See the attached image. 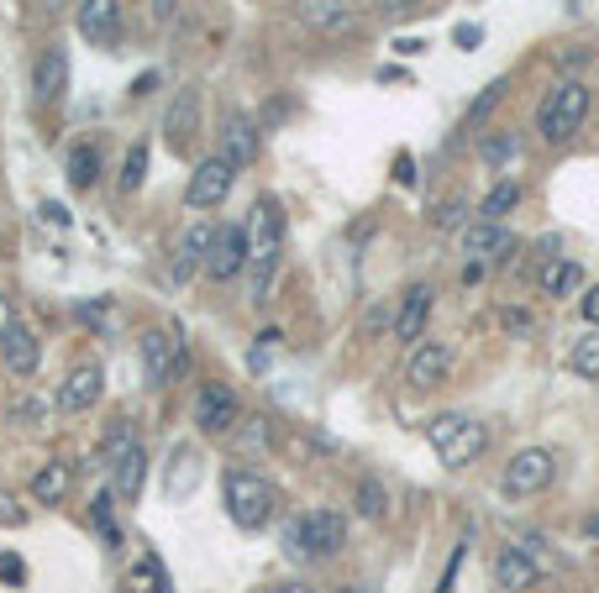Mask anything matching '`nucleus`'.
Masks as SVG:
<instances>
[{"mask_svg": "<svg viewBox=\"0 0 599 593\" xmlns=\"http://www.w3.org/2000/svg\"><path fill=\"white\" fill-rule=\"evenodd\" d=\"M279 247H285V211L279 200H258L247 215V305H264L274 273H279Z\"/></svg>", "mask_w": 599, "mask_h": 593, "instance_id": "f257e3e1", "label": "nucleus"}, {"mask_svg": "<svg viewBox=\"0 0 599 593\" xmlns=\"http://www.w3.org/2000/svg\"><path fill=\"white\" fill-rule=\"evenodd\" d=\"M589 111H595V90L568 74V79H557L547 90V100L536 105V137L547 147L574 143L578 132H584V121H589Z\"/></svg>", "mask_w": 599, "mask_h": 593, "instance_id": "f03ea898", "label": "nucleus"}, {"mask_svg": "<svg viewBox=\"0 0 599 593\" xmlns=\"http://www.w3.org/2000/svg\"><path fill=\"white\" fill-rule=\"evenodd\" d=\"M426 441H432L442 468H468L489 447V426L474 421V415H436L432 426H426Z\"/></svg>", "mask_w": 599, "mask_h": 593, "instance_id": "7ed1b4c3", "label": "nucleus"}, {"mask_svg": "<svg viewBox=\"0 0 599 593\" xmlns=\"http://www.w3.org/2000/svg\"><path fill=\"white\" fill-rule=\"evenodd\" d=\"M347 541V521L336 515V510H306V515H295L285 525V546L289 557H300V562H315V557H336Z\"/></svg>", "mask_w": 599, "mask_h": 593, "instance_id": "20e7f679", "label": "nucleus"}, {"mask_svg": "<svg viewBox=\"0 0 599 593\" xmlns=\"http://www.w3.org/2000/svg\"><path fill=\"white\" fill-rule=\"evenodd\" d=\"M221 499H226V515L242 525V530H264L274 521V489L268 478H258L253 468H232L221 478Z\"/></svg>", "mask_w": 599, "mask_h": 593, "instance_id": "39448f33", "label": "nucleus"}, {"mask_svg": "<svg viewBox=\"0 0 599 593\" xmlns=\"http://www.w3.org/2000/svg\"><path fill=\"white\" fill-rule=\"evenodd\" d=\"M552 478H557V457H552L547 447H521L500 468V494L504 499H536L552 489Z\"/></svg>", "mask_w": 599, "mask_h": 593, "instance_id": "423d86ee", "label": "nucleus"}, {"mask_svg": "<svg viewBox=\"0 0 599 593\" xmlns=\"http://www.w3.org/2000/svg\"><path fill=\"white\" fill-rule=\"evenodd\" d=\"M137 362H143V379L158 389V383H168L174 373L190 368V347H185L174 332H147L143 347H137Z\"/></svg>", "mask_w": 599, "mask_h": 593, "instance_id": "0eeeda50", "label": "nucleus"}, {"mask_svg": "<svg viewBox=\"0 0 599 593\" xmlns=\"http://www.w3.org/2000/svg\"><path fill=\"white\" fill-rule=\"evenodd\" d=\"M232 184H237V168L226 164V158H200L190 174V184H185V205L190 211H217L221 200L232 194Z\"/></svg>", "mask_w": 599, "mask_h": 593, "instance_id": "6e6552de", "label": "nucleus"}, {"mask_svg": "<svg viewBox=\"0 0 599 593\" xmlns=\"http://www.w3.org/2000/svg\"><path fill=\"white\" fill-rule=\"evenodd\" d=\"M242 415V400L232 383H200V394H195V426L206 430V436H226V430L237 426Z\"/></svg>", "mask_w": 599, "mask_h": 593, "instance_id": "1a4fd4ad", "label": "nucleus"}, {"mask_svg": "<svg viewBox=\"0 0 599 593\" xmlns=\"http://www.w3.org/2000/svg\"><path fill=\"white\" fill-rule=\"evenodd\" d=\"M200 273H206L211 284H232V279H242V273H247V226H221Z\"/></svg>", "mask_w": 599, "mask_h": 593, "instance_id": "9d476101", "label": "nucleus"}, {"mask_svg": "<svg viewBox=\"0 0 599 593\" xmlns=\"http://www.w3.org/2000/svg\"><path fill=\"white\" fill-rule=\"evenodd\" d=\"M515 247H521V242H515V232H510L504 221H474V226L463 232V258L474 262V268L504 262Z\"/></svg>", "mask_w": 599, "mask_h": 593, "instance_id": "9b49d317", "label": "nucleus"}, {"mask_svg": "<svg viewBox=\"0 0 599 593\" xmlns=\"http://www.w3.org/2000/svg\"><path fill=\"white\" fill-rule=\"evenodd\" d=\"M74 26L85 43L117 48L121 43V0H74Z\"/></svg>", "mask_w": 599, "mask_h": 593, "instance_id": "f8f14e48", "label": "nucleus"}, {"mask_svg": "<svg viewBox=\"0 0 599 593\" xmlns=\"http://www.w3.org/2000/svg\"><path fill=\"white\" fill-rule=\"evenodd\" d=\"M447 373H453V347L421 336V342L410 347V357H406V383L410 389H436Z\"/></svg>", "mask_w": 599, "mask_h": 593, "instance_id": "ddd939ff", "label": "nucleus"}, {"mask_svg": "<svg viewBox=\"0 0 599 593\" xmlns=\"http://www.w3.org/2000/svg\"><path fill=\"white\" fill-rule=\"evenodd\" d=\"M432 284H410L406 294H400V305H395V321H389V332H395V342H421L426 336V321H432Z\"/></svg>", "mask_w": 599, "mask_h": 593, "instance_id": "4468645a", "label": "nucleus"}, {"mask_svg": "<svg viewBox=\"0 0 599 593\" xmlns=\"http://www.w3.org/2000/svg\"><path fill=\"white\" fill-rule=\"evenodd\" d=\"M100 389H106V368L100 362H79L69 379L58 383V415H79V410H90L100 400Z\"/></svg>", "mask_w": 599, "mask_h": 593, "instance_id": "2eb2a0df", "label": "nucleus"}, {"mask_svg": "<svg viewBox=\"0 0 599 593\" xmlns=\"http://www.w3.org/2000/svg\"><path fill=\"white\" fill-rule=\"evenodd\" d=\"M536 578H542V562L531 557L526 546H500V551H495V583H500L504 593L536 589Z\"/></svg>", "mask_w": 599, "mask_h": 593, "instance_id": "dca6fc26", "label": "nucleus"}, {"mask_svg": "<svg viewBox=\"0 0 599 593\" xmlns=\"http://www.w3.org/2000/svg\"><path fill=\"white\" fill-rule=\"evenodd\" d=\"M195 132H200V90L185 85V90L174 96V105H168V116H164V137H168L174 153H185V147L195 143Z\"/></svg>", "mask_w": 599, "mask_h": 593, "instance_id": "f3484780", "label": "nucleus"}, {"mask_svg": "<svg viewBox=\"0 0 599 593\" xmlns=\"http://www.w3.org/2000/svg\"><path fill=\"white\" fill-rule=\"evenodd\" d=\"M0 362H5L16 379H32V373H37V362H43V347H37V336L26 332L22 321H11V326L0 332Z\"/></svg>", "mask_w": 599, "mask_h": 593, "instance_id": "a211bd4d", "label": "nucleus"}, {"mask_svg": "<svg viewBox=\"0 0 599 593\" xmlns=\"http://www.w3.org/2000/svg\"><path fill=\"white\" fill-rule=\"evenodd\" d=\"M111 494L117 499H137L143 494V478H147V451H143V441H132V447H121L111 462Z\"/></svg>", "mask_w": 599, "mask_h": 593, "instance_id": "6ab92c4d", "label": "nucleus"}, {"mask_svg": "<svg viewBox=\"0 0 599 593\" xmlns=\"http://www.w3.org/2000/svg\"><path fill=\"white\" fill-rule=\"evenodd\" d=\"M258 147H264V132L253 126L247 116H226V126H221V158L232 168H247L253 158H258Z\"/></svg>", "mask_w": 599, "mask_h": 593, "instance_id": "aec40b11", "label": "nucleus"}, {"mask_svg": "<svg viewBox=\"0 0 599 593\" xmlns=\"http://www.w3.org/2000/svg\"><path fill=\"white\" fill-rule=\"evenodd\" d=\"M64 85H69V53L48 48L37 58V69H32V100L53 105V100H64Z\"/></svg>", "mask_w": 599, "mask_h": 593, "instance_id": "412c9836", "label": "nucleus"}, {"mask_svg": "<svg viewBox=\"0 0 599 593\" xmlns=\"http://www.w3.org/2000/svg\"><path fill=\"white\" fill-rule=\"evenodd\" d=\"M536 289L547 294V300H574L578 289H584V262L578 258H552L542 273H536Z\"/></svg>", "mask_w": 599, "mask_h": 593, "instance_id": "4be33fe9", "label": "nucleus"}, {"mask_svg": "<svg viewBox=\"0 0 599 593\" xmlns=\"http://www.w3.org/2000/svg\"><path fill=\"white\" fill-rule=\"evenodd\" d=\"M211 242H217V226H211V221H195L190 232L179 237V258H174V273H179V279H190L195 268H206V253H211Z\"/></svg>", "mask_w": 599, "mask_h": 593, "instance_id": "5701e85b", "label": "nucleus"}, {"mask_svg": "<svg viewBox=\"0 0 599 593\" xmlns=\"http://www.w3.org/2000/svg\"><path fill=\"white\" fill-rule=\"evenodd\" d=\"M69 483H74L69 462H43V468L32 473V499H37V504H64V499H69Z\"/></svg>", "mask_w": 599, "mask_h": 593, "instance_id": "b1692460", "label": "nucleus"}, {"mask_svg": "<svg viewBox=\"0 0 599 593\" xmlns=\"http://www.w3.org/2000/svg\"><path fill=\"white\" fill-rule=\"evenodd\" d=\"M300 16L315 26V32H347L353 26V11L342 0H300Z\"/></svg>", "mask_w": 599, "mask_h": 593, "instance_id": "393cba45", "label": "nucleus"}, {"mask_svg": "<svg viewBox=\"0 0 599 593\" xmlns=\"http://www.w3.org/2000/svg\"><path fill=\"white\" fill-rule=\"evenodd\" d=\"M100 174V147L96 143H74L69 147V184L74 190H90Z\"/></svg>", "mask_w": 599, "mask_h": 593, "instance_id": "a878e982", "label": "nucleus"}, {"mask_svg": "<svg viewBox=\"0 0 599 593\" xmlns=\"http://www.w3.org/2000/svg\"><path fill=\"white\" fill-rule=\"evenodd\" d=\"M515 205H521V184H515V179H500V184L479 200V221H504Z\"/></svg>", "mask_w": 599, "mask_h": 593, "instance_id": "bb28decb", "label": "nucleus"}, {"mask_svg": "<svg viewBox=\"0 0 599 593\" xmlns=\"http://www.w3.org/2000/svg\"><path fill=\"white\" fill-rule=\"evenodd\" d=\"M568 368H574L584 383H599V332L578 336L574 347H568Z\"/></svg>", "mask_w": 599, "mask_h": 593, "instance_id": "cd10ccee", "label": "nucleus"}, {"mask_svg": "<svg viewBox=\"0 0 599 593\" xmlns=\"http://www.w3.org/2000/svg\"><path fill=\"white\" fill-rule=\"evenodd\" d=\"M143 179H147V143H132V147H126V158H121L117 190L121 194H137V190H143Z\"/></svg>", "mask_w": 599, "mask_h": 593, "instance_id": "c85d7f7f", "label": "nucleus"}, {"mask_svg": "<svg viewBox=\"0 0 599 593\" xmlns=\"http://www.w3.org/2000/svg\"><path fill=\"white\" fill-rule=\"evenodd\" d=\"M358 515L363 521H384L389 515V494H384L379 478H363L358 483Z\"/></svg>", "mask_w": 599, "mask_h": 593, "instance_id": "c756f323", "label": "nucleus"}, {"mask_svg": "<svg viewBox=\"0 0 599 593\" xmlns=\"http://www.w3.org/2000/svg\"><path fill=\"white\" fill-rule=\"evenodd\" d=\"M504 90H510V79H504V74H500V79H489V85L479 90V100L468 105V116H463V126H479V121L489 116V111H495V105L504 100Z\"/></svg>", "mask_w": 599, "mask_h": 593, "instance_id": "7c9ffc66", "label": "nucleus"}, {"mask_svg": "<svg viewBox=\"0 0 599 593\" xmlns=\"http://www.w3.org/2000/svg\"><path fill=\"white\" fill-rule=\"evenodd\" d=\"M111 499L117 494H96L90 499V525H96L100 536H106V541L111 546H121V530H117V504H111Z\"/></svg>", "mask_w": 599, "mask_h": 593, "instance_id": "2f4dec72", "label": "nucleus"}, {"mask_svg": "<svg viewBox=\"0 0 599 593\" xmlns=\"http://www.w3.org/2000/svg\"><path fill=\"white\" fill-rule=\"evenodd\" d=\"M510 153H515V137H510V132H495V137H484V143H479V158L489 168L510 164Z\"/></svg>", "mask_w": 599, "mask_h": 593, "instance_id": "473e14b6", "label": "nucleus"}, {"mask_svg": "<svg viewBox=\"0 0 599 593\" xmlns=\"http://www.w3.org/2000/svg\"><path fill=\"white\" fill-rule=\"evenodd\" d=\"M436 232H468V226H474V221H468V205H463V200H447V205H436Z\"/></svg>", "mask_w": 599, "mask_h": 593, "instance_id": "72a5a7b5", "label": "nucleus"}, {"mask_svg": "<svg viewBox=\"0 0 599 593\" xmlns=\"http://www.w3.org/2000/svg\"><path fill=\"white\" fill-rule=\"evenodd\" d=\"M137 441V430H132V421H111V430H106V441H100V462H111L121 447H132Z\"/></svg>", "mask_w": 599, "mask_h": 593, "instance_id": "f704fd0d", "label": "nucleus"}, {"mask_svg": "<svg viewBox=\"0 0 599 593\" xmlns=\"http://www.w3.org/2000/svg\"><path fill=\"white\" fill-rule=\"evenodd\" d=\"M137 583H143L147 593H174V589H168V572L158 568V557H153V551H143V562H137Z\"/></svg>", "mask_w": 599, "mask_h": 593, "instance_id": "c9c22d12", "label": "nucleus"}, {"mask_svg": "<svg viewBox=\"0 0 599 593\" xmlns=\"http://www.w3.org/2000/svg\"><path fill=\"white\" fill-rule=\"evenodd\" d=\"M22 521H26L22 499L11 494V489H0V525H22Z\"/></svg>", "mask_w": 599, "mask_h": 593, "instance_id": "e433bc0d", "label": "nucleus"}, {"mask_svg": "<svg viewBox=\"0 0 599 593\" xmlns=\"http://www.w3.org/2000/svg\"><path fill=\"white\" fill-rule=\"evenodd\" d=\"M43 415H48V404H43V400H22V404H16V415H11V421H16V426H37Z\"/></svg>", "mask_w": 599, "mask_h": 593, "instance_id": "4c0bfd02", "label": "nucleus"}, {"mask_svg": "<svg viewBox=\"0 0 599 593\" xmlns=\"http://www.w3.org/2000/svg\"><path fill=\"white\" fill-rule=\"evenodd\" d=\"M0 583H26V568H22V557H0Z\"/></svg>", "mask_w": 599, "mask_h": 593, "instance_id": "58836bf2", "label": "nucleus"}, {"mask_svg": "<svg viewBox=\"0 0 599 593\" xmlns=\"http://www.w3.org/2000/svg\"><path fill=\"white\" fill-rule=\"evenodd\" d=\"M500 326H504V332H515V336H526L531 332V315H521V310H500Z\"/></svg>", "mask_w": 599, "mask_h": 593, "instance_id": "ea45409f", "label": "nucleus"}, {"mask_svg": "<svg viewBox=\"0 0 599 593\" xmlns=\"http://www.w3.org/2000/svg\"><path fill=\"white\" fill-rule=\"evenodd\" d=\"M578 310H584V321H589V326H599V284L584 289V300H578Z\"/></svg>", "mask_w": 599, "mask_h": 593, "instance_id": "a19ab883", "label": "nucleus"}, {"mask_svg": "<svg viewBox=\"0 0 599 593\" xmlns=\"http://www.w3.org/2000/svg\"><path fill=\"white\" fill-rule=\"evenodd\" d=\"M479 43H484V32H479L474 22H463V26H457V48H479Z\"/></svg>", "mask_w": 599, "mask_h": 593, "instance_id": "79ce46f5", "label": "nucleus"}, {"mask_svg": "<svg viewBox=\"0 0 599 593\" xmlns=\"http://www.w3.org/2000/svg\"><path fill=\"white\" fill-rule=\"evenodd\" d=\"M557 58H563V69H584V64H589V48H563Z\"/></svg>", "mask_w": 599, "mask_h": 593, "instance_id": "37998d69", "label": "nucleus"}, {"mask_svg": "<svg viewBox=\"0 0 599 593\" xmlns=\"http://www.w3.org/2000/svg\"><path fill=\"white\" fill-rule=\"evenodd\" d=\"M147 5H153V22H168L179 11V0H147Z\"/></svg>", "mask_w": 599, "mask_h": 593, "instance_id": "c03bdc74", "label": "nucleus"}, {"mask_svg": "<svg viewBox=\"0 0 599 593\" xmlns=\"http://www.w3.org/2000/svg\"><path fill=\"white\" fill-rule=\"evenodd\" d=\"M395 179H400V184H415V164H410V158H400V164H395Z\"/></svg>", "mask_w": 599, "mask_h": 593, "instance_id": "a18cd8bd", "label": "nucleus"}, {"mask_svg": "<svg viewBox=\"0 0 599 593\" xmlns=\"http://www.w3.org/2000/svg\"><path fill=\"white\" fill-rule=\"evenodd\" d=\"M43 215H48L53 226H69V211H64V205H43Z\"/></svg>", "mask_w": 599, "mask_h": 593, "instance_id": "49530a36", "label": "nucleus"}, {"mask_svg": "<svg viewBox=\"0 0 599 593\" xmlns=\"http://www.w3.org/2000/svg\"><path fill=\"white\" fill-rule=\"evenodd\" d=\"M11 321H16V305H11V300H5V294H0V332H5V326H11Z\"/></svg>", "mask_w": 599, "mask_h": 593, "instance_id": "de8ad7c7", "label": "nucleus"}, {"mask_svg": "<svg viewBox=\"0 0 599 593\" xmlns=\"http://www.w3.org/2000/svg\"><path fill=\"white\" fill-rule=\"evenodd\" d=\"M584 536H589V541H599V510L589 515V521H584Z\"/></svg>", "mask_w": 599, "mask_h": 593, "instance_id": "09e8293b", "label": "nucleus"}, {"mask_svg": "<svg viewBox=\"0 0 599 593\" xmlns=\"http://www.w3.org/2000/svg\"><path fill=\"white\" fill-rule=\"evenodd\" d=\"M32 5H37V11H64L69 0H32Z\"/></svg>", "mask_w": 599, "mask_h": 593, "instance_id": "8fccbe9b", "label": "nucleus"}, {"mask_svg": "<svg viewBox=\"0 0 599 593\" xmlns=\"http://www.w3.org/2000/svg\"><path fill=\"white\" fill-rule=\"evenodd\" d=\"M274 593H315V589H306V583H285V589H274Z\"/></svg>", "mask_w": 599, "mask_h": 593, "instance_id": "3c124183", "label": "nucleus"}, {"mask_svg": "<svg viewBox=\"0 0 599 593\" xmlns=\"http://www.w3.org/2000/svg\"><path fill=\"white\" fill-rule=\"evenodd\" d=\"M406 5H415V0H384V11H406Z\"/></svg>", "mask_w": 599, "mask_h": 593, "instance_id": "603ef678", "label": "nucleus"}]
</instances>
